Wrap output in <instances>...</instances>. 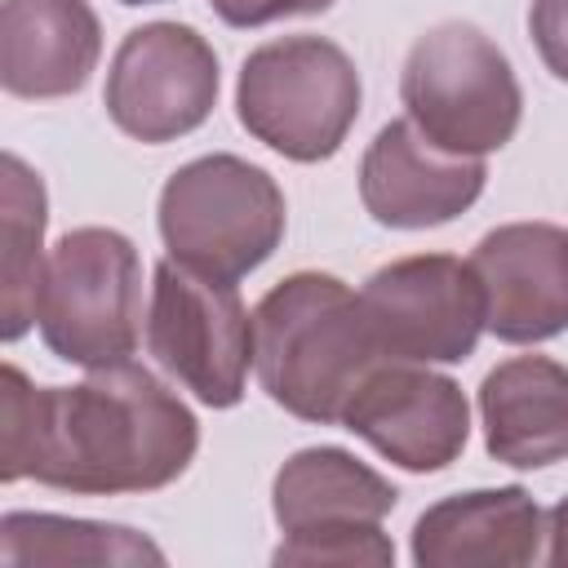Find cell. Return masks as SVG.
Returning <instances> with one entry per match:
<instances>
[{
    "mask_svg": "<svg viewBox=\"0 0 568 568\" xmlns=\"http://www.w3.org/2000/svg\"><path fill=\"white\" fill-rule=\"evenodd\" d=\"M200 448L195 413L151 368L124 359L89 368L80 386H36L4 364L0 479L58 493L120 497L169 488Z\"/></svg>",
    "mask_w": 568,
    "mask_h": 568,
    "instance_id": "6da1fadb",
    "label": "cell"
},
{
    "mask_svg": "<svg viewBox=\"0 0 568 568\" xmlns=\"http://www.w3.org/2000/svg\"><path fill=\"white\" fill-rule=\"evenodd\" d=\"M382 364L359 293L328 271L284 275L253 311V368L284 413L342 426V408Z\"/></svg>",
    "mask_w": 568,
    "mask_h": 568,
    "instance_id": "7a4b0ae2",
    "label": "cell"
},
{
    "mask_svg": "<svg viewBox=\"0 0 568 568\" xmlns=\"http://www.w3.org/2000/svg\"><path fill=\"white\" fill-rule=\"evenodd\" d=\"M359 71L324 36H280L257 44L235 80V115L275 155L320 164L342 151L359 120Z\"/></svg>",
    "mask_w": 568,
    "mask_h": 568,
    "instance_id": "3957f363",
    "label": "cell"
},
{
    "mask_svg": "<svg viewBox=\"0 0 568 568\" xmlns=\"http://www.w3.org/2000/svg\"><path fill=\"white\" fill-rule=\"evenodd\" d=\"M155 222L173 262L235 284L280 248L288 209L262 164L213 151L169 173Z\"/></svg>",
    "mask_w": 568,
    "mask_h": 568,
    "instance_id": "277c9868",
    "label": "cell"
},
{
    "mask_svg": "<svg viewBox=\"0 0 568 568\" xmlns=\"http://www.w3.org/2000/svg\"><path fill=\"white\" fill-rule=\"evenodd\" d=\"M395 484L355 453L337 444L297 448L271 484V515L284 532L271 564L390 568L395 546L382 532V519L395 510Z\"/></svg>",
    "mask_w": 568,
    "mask_h": 568,
    "instance_id": "5b68a950",
    "label": "cell"
},
{
    "mask_svg": "<svg viewBox=\"0 0 568 568\" xmlns=\"http://www.w3.org/2000/svg\"><path fill=\"white\" fill-rule=\"evenodd\" d=\"M404 115L453 155L501 151L524 115V89L510 58L475 22L422 31L399 71Z\"/></svg>",
    "mask_w": 568,
    "mask_h": 568,
    "instance_id": "8992f818",
    "label": "cell"
},
{
    "mask_svg": "<svg viewBox=\"0 0 568 568\" xmlns=\"http://www.w3.org/2000/svg\"><path fill=\"white\" fill-rule=\"evenodd\" d=\"M36 324L75 368L124 364L142 342V257L115 226L67 231L44 262Z\"/></svg>",
    "mask_w": 568,
    "mask_h": 568,
    "instance_id": "52a82bcc",
    "label": "cell"
},
{
    "mask_svg": "<svg viewBox=\"0 0 568 568\" xmlns=\"http://www.w3.org/2000/svg\"><path fill=\"white\" fill-rule=\"evenodd\" d=\"M146 351L204 408H235L253 368V315L231 280L164 257L151 275Z\"/></svg>",
    "mask_w": 568,
    "mask_h": 568,
    "instance_id": "ba28073f",
    "label": "cell"
},
{
    "mask_svg": "<svg viewBox=\"0 0 568 568\" xmlns=\"http://www.w3.org/2000/svg\"><path fill=\"white\" fill-rule=\"evenodd\" d=\"M382 359L462 364L484 333V293L470 262L453 253H413L377 266L359 288Z\"/></svg>",
    "mask_w": 568,
    "mask_h": 568,
    "instance_id": "9c48e42d",
    "label": "cell"
},
{
    "mask_svg": "<svg viewBox=\"0 0 568 568\" xmlns=\"http://www.w3.org/2000/svg\"><path fill=\"white\" fill-rule=\"evenodd\" d=\"M217 89V53L195 27L142 22L120 40L102 102L120 133L160 146L195 133L213 115Z\"/></svg>",
    "mask_w": 568,
    "mask_h": 568,
    "instance_id": "30bf717a",
    "label": "cell"
},
{
    "mask_svg": "<svg viewBox=\"0 0 568 568\" xmlns=\"http://www.w3.org/2000/svg\"><path fill=\"white\" fill-rule=\"evenodd\" d=\"M342 430L408 475H435L462 457L470 439V404L448 373L382 359L342 408Z\"/></svg>",
    "mask_w": 568,
    "mask_h": 568,
    "instance_id": "8fae6325",
    "label": "cell"
},
{
    "mask_svg": "<svg viewBox=\"0 0 568 568\" xmlns=\"http://www.w3.org/2000/svg\"><path fill=\"white\" fill-rule=\"evenodd\" d=\"M484 293V328L532 346L568 328V231L555 222H506L466 257Z\"/></svg>",
    "mask_w": 568,
    "mask_h": 568,
    "instance_id": "7c38bea8",
    "label": "cell"
},
{
    "mask_svg": "<svg viewBox=\"0 0 568 568\" xmlns=\"http://www.w3.org/2000/svg\"><path fill=\"white\" fill-rule=\"evenodd\" d=\"M488 182L479 155H453L435 146L408 115L377 129L359 160V200L377 226L426 231L462 217Z\"/></svg>",
    "mask_w": 568,
    "mask_h": 568,
    "instance_id": "4fadbf2b",
    "label": "cell"
},
{
    "mask_svg": "<svg viewBox=\"0 0 568 568\" xmlns=\"http://www.w3.org/2000/svg\"><path fill=\"white\" fill-rule=\"evenodd\" d=\"M546 515L528 488H470L439 497L413 524L417 568H524L541 559Z\"/></svg>",
    "mask_w": 568,
    "mask_h": 568,
    "instance_id": "5bb4252c",
    "label": "cell"
},
{
    "mask_svg": "<svg viewBox=\"0 0 568 568\" xmlns=\"http://www.w3.org/2000/svg\"><path fill=\"white\" fill-rule=\"evenodd\" d=\"M102 58V22L89 0H4L0 84L13 98H71Z\"/></svg>",
    "mask_w": 568,
    "mask_h": 568,
    "instance_id": "9a60e30c",
    "label": "cell"
},
{
    "mask_svg": "<svg viewBox=\"0 0 568 568\" xmlns=\"http://www.w3.org/2000/svg\"><path fill=\"white\" fill-rule=\"evenodd\" d=\"M484 448L501 466L541 470L568 457V364L550 355L501 359L479 382Z\"/></svg>",
    "mask_w": 568,
    "mask_h": 568,
    "instance_id": "2e32d148",
    "label": "cell"
},
{
    "mask_svg": "<svg viewBox=\"0 0 568 568\" xmlns=\"http://www.w3.org/2000/svg\"><path fill=\"white\" fill-rule=\"evenodd\" d=\"M44 226H49V195L40 173L4 151L0 155V337L18 342L36 324L40 275H44Z\"/></svg>",
    "mask_w": 568,
    "mask_h": 568,
    "instance_id": "e0dca14e",
    "label": "cell"
},
{
    "mask_svg": "<svg viewBox=\"0 0 568 568\" xmlns=\"http://www.w3.org/2000/svg\"><path fill=\"white\" fill-rule=\"evenodd\" d=\"M0 564H164V550L124 524L9 510L0 519Z\"/></svg>",
    "mask_w": 568,
    "mask_h": 568,
    "instance_id": "ac0fdd59",
    "label": "cell"
},
{
    "mask_svg": "<svg viewBox=\"0 0 568 568\" xmlns=\"http://www.w3.org/2000/svg\"><path fill=\"white\" fill-rule=\"evenodd\" d=\"M528 36L555 80L568 84V0H532Z\"/></svg>",
    "mask_w": 568,
    "mask_h": 568,
    "instance_id": "d6986e66",
    "label": "cell"
},
{
    "mask_svg": "<svg viewBox=\"0 0 568 568\" xmlns=\"http://www.w3.org/2000/svg\"><path fill=\"white\" fill-rule=\"evenodd\" d=\"M337 0H209V9L226 22V27H266L280 18H311L333 9Z\"/></svg>",
    "mask_w": 568,
    "mask_h": 568,
    "instance_id": "ffe728a7",
    "label": "cell"
},
{
    "mask_svg": "<svg viewBox=\"0 0 568 568\" xmlns=\"http://www.w3.org/2000/svg\"><path fill=\"white\" fill-rule=\"evenodd\" d=\"M546 564L555 568H568V497L546 515Z\"/></svg>",
    "mask_w": 568,
    "mask_h": 568,
    "instance_id": "44dd1931",
    "label": "cell"
},
{
    "mask_svg": "<svg viewBox=\"0 0 568 568\" xmlns=\"http://www.w3.org/2000/svg\"><path fill=\"white\" fill-rule=\"evenodd\" d=\"M120 4H164V0H120Z\"/></svg>",
    "mask_w": 568,
    "mask_h": 568,
    "instance_id": "7402d4cb",
    "label": "cell"
}]
</instances>
